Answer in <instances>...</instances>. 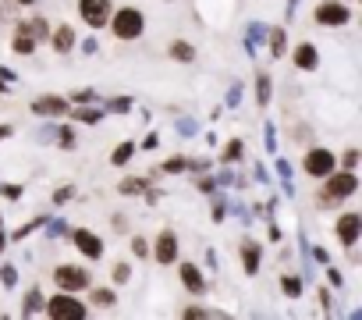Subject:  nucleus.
<instances>
[{"mask_svg": "<svg viewBox=\"0 0 362 320\" xmlns=\"http://www.w3.org/2000/svg\"><path fill=\"white\" fill-rule=\"evenodd\" d=\"M110 33L117 36V40H124V43H132V40H139L142 36V29H146V18H142V11L139 8H117V11H110Z\"/></svg>", "mask_w": 362, "mask_h": 320, "instance_id": "obj_1", "label": "nucleus"}, {"mask_svg": "<svg viewBox=\"0 0 362 320\" xmlns=\"http://www.w3.org/2000/svg\"><path fill=\"white\" fill-rule=\"evenodd\" d=\"M43 313L50 320H82L89 309H86L82 299H75V292H57V295H50L43 302Z\"/></svg>", "mask_w": 362, "mask_h": 320, "instance_id": "obj_2", "label": "nucleus"}, {"mask_svg": "<svg viewBox=\"0 0 362 320\" xmlns=\"http://www.w3.org/2000/svg\"><path fill=\"white\" fill-rule=\"evenodd\" d=\"M313 18H316V25H323V29H341V25L351 22V8L344 4V0H323V4H316Z\"/></svg>", "mask_w": 362, "mask_h": 320, "instance_id": "obj_3", "label": "nucleus"}, {"mask_svg": "<svg viewBox=\"0 0 362 320\" xmlns=\"http://www.w3.org/2000/svg\"><path fill=\"white\" fill-rule=\"evenodd\" d=\"M323 182H327V185H323V193H327L330 200H337V203L358 193V175H355V171H344V168H341V171L334 168Z\"/></svg>", "mask_w": 362, "mask_h": 320, "instance_id": "obj_4", "label": "nucleus"}, {"mask_svg": "<svg viewBox=\"0 0 362 320\" xmlns=\"http://www.w3.org/2000/svg\"><path fill=\"white\" fill-rule=\"evenodd\" d=\"M302 168H305L309 178H327V175L337 168V156H334L330 149H323V146H313V149L305 153V160H302Z\"/></svg>", "mask_w": 362, "mask_h": 320, "instance_id": "obj_5", "label": "nucleus"}, {"mask_svg": "<svg viewBox=\"0 0 362 320\" xmlns=\"http://www.w3.org/2000/svg\"><path fill=\"white\" fill-rule=\"evenodd\" d=\"M114 11V0H78V15L89 29H107Z\"/></svg>", "mask_w": 362, "mask_h": 320, "instance_id": "obj_6", "label": "nucleus"}, {"mask_svg": "<svg viewBox=\"0 0 362 320\" xmlns=\"http://www.w3.org/2000/svg\"><path fill=\"white\" fill-rule=\"evenodd\" d=\"M334 232H337V242H341L344 249H355V242H358V235H362V214H358V210H344V214L337 217Z\"/></svg>", "mask_w": 362, "mask_h": 320, "instance_id": "obj_7", "label": "nucleus"}, {"mask_svg": "<svg viewBox=\"0 0 362 320\" xmlns=\"http://www.w3.org/2000/svg\"><path fill=\"white\" fill-rule=\"evenodd\" d=\"M54 281L61 292H82V288H89V270H82L75 263H61L54 270Z\"/></svg>", "mask_w": 362, "mask_h": 320, "instance_id": "obj_8", "label": "nucleus"}, {"mask_svg": "<svg viewBox=\"0 0 362 320\" xmlns=\"http://www.w3.org/2000/svg\"><path fill=\"white\" fill-rule=\"evenodd\" d=\"M71 246H75L86 260H100V256H103V239H100L96 232H89V228H75V232H71Z\"/></svg>", "mask_w": 362, "mask_h": 320, "instance_id": "obj_9", "label": "nucleus"}, {"mask_svg": "<svg viewBox=\"0 0 362 320\" xmlns=\"http://www.w3.org/2000/svg\"><path fill=\"white\" fill-rule=\"evenodd\" d=\"M153 260L156 263H174L177 260V235L170 232V228H163L160 235H156V246H153Z\"/></svg>", "mask_w": 362, "mask_h": 320, "instance_id": "obj_10", "label": "nucleus"}, {"mask_svg": "<svg viewBox=\"0 0 362 320\" xmlns=\"http://www.w3.org/2000/svg\"><path fill=\"white\" fill-rule=\"evenodd\" d=\"M177 278H181V285H185L192 295H203V292H206V278H203V270H199L192 260L177 267Z\"/></svg>", "mask_w": 362, "mask_h": 320, "instance_id": "obj_11", "label": "nucleus"}, {"mask_svg": "<svg viewBox=\"0 0 362 320\" xmlns=\"http://www.w3.org/2000/svg\"><path fill=\"white\" fill-rule=\"evenodd\" d=\"M33 110L43 114V118H61V114L71 110V103L64 96H40V100H33Z\"/></svg>", "mask_w": 362, "mask_h": 320, "instance_id": "obj_12", "label": "nucleus"}, {"mask_svg": "<svg viewBox=\"0 0 362 320\" xmlns=\"http://www.w3.org/2000/svg\"><path fill=\"white\" fill-rule=\"evenodd\" d=\"M291 61H295V68H298V72H316V64H320V54H316V47L305 40V43H298V47H295Z\"/></svg>", "mask_w": 362, "mask_h": 320, "instance_id": "obj_13", "label": "nucleus"}, {"mask_svg": "<svg viewBox=\"0 0 362 320\" xmlns=\"http://www.w3.org/2000/svg\"><path fill=\"white\" fill-rule=\"evenodd\" d=\"M238 253H242V267H245V274H249V278H252V274H259V263H263V249H259V242L245 239Z\"/></svg>", "mask_w": 362, "mask_h": 320, "instance_id": "obj_14", "label": "nucleus"}, {"mask_svg": "<svg viewBox=\"0 0 362 320\" xmlns=\"http://www.w3.org/2000/svg\"><path fill=\"white\" fill-rule=\"evenodd\" d=\"M47 43H50L57 54H71V50H75V29H71V25H57Z\"/></svg>", "mask_w": 362, "mask_h": 320, "instance_id": "obj_15", "label": "nucleus"}, {"mask_svg": "<svg viewBox=\"0 0 362 320\" xmlns=\"http://www.w3.org/2000/svg\"><path fill=\"white\" fill-rule=\"evenodd\" d=\"M22 25H25V33H29L36 43H47V40H50V22H47L43 15H33V18L22 22Z\"/></svg>", "mask_w": 362, "mask_h": 320, "instance_id": "obj_16", "label": "nucleus"}, {"mask_svg": "<svg viewBox=\"0 0 362 320\" xmlns=\"http://www.w3.org/2000/svg\"><path fill=\"white\" fill-rule=\"evenodd\" d=\"M36 47H40V43H36V40H33V36L25 33V25L18 22V29H15V43H11V50H15V54H36Z\"/></svg>", "mask_w": 362, "mask_h": 320, "instance_id": "obj_17", "label": "nucleus"}, {"mask_svg": "<svg viewBox=\"0 0 362 320\" xmlns=\"http://www.w3.org/2000/svg\"><path fill=\"white\" fill-rule=\"evenodd\" d=\"M170 57L181 61V64H192V61H196V47L185 43V40H174V43H170Z\"/></svg>", "mask_w": 362, "mask_h": 320, "instance_id": "obj_18", "label": "nucleus"}, {"mask_svg": "<svg viewBox=\"0 0 362 320\" xmlns=\"http://www.w3.org/2000/svg\"><path fill=\"white\" fill-rule=\"evenodd\" d=\"M267 40H270V54H274V57H284V54H288V36H284V29H267Z\"/></svg>", "mask_w": 362, "mask_h": 320, "instance_id": "obj_19", "label": "nucleus"}, {"mask_svg": "<svg viewBox=\"0 0 362 320\" xmlns=\"http://www.w3.org/2000/svg\"><path fill=\"white\" fill-rule=\"evenodd\" d=\"M43 292L40 288H29V295H25V302H22V316H33V313H43Z\"/></svg>", "mask_w": 362, "mask_h": 320, "instance_id": "obj_20", "label": "nucleus"}, {"mask_svg": "<svg viewBox=\"0 0 362 320\" xmlns=\"http://www.w3.org/2000/svg\"><path fill=\"white\" fill-rule=\"evenodd\" d=\"M100 118H103V107H86V103L75 107V121H82V125H96Z\"/></svg>", "mask_w": 362, "mask_h": 320, "instance_id": "obj_21", "label": "nucleus"}, {"mask_svg": "<svg viewBox=\"0 0 362 320\" xmlns=\"http://www.w3.org/2000/svg\"><path fill=\"white\" fill-rule=\"evenodd\" d=\"M93 306H100V309H110L114 302H117V292L114 288H93Z\"/></svg>", "mask_w": 362, "mask_h": 320, "instance_id": "obj_22", "label": "nucleus"}, {"mask_svg": "<svg viewBox=\"0 0 362 320\" xmlns=\"http://www.w3.org/2000/svg\"><path fill=\"white\" fill-rule=\"evenodd\" d=\"M135 156V142H121L114 153H110V164H117V168H124L128 164V160Z\"/></svg>", "mask_w": 362, "mask_h": 320, "instance_id": "obj_23", "label": "nucleus"}, {"mask_svg": "<svg viewBox=\"0 0 362 320\" xmlns=\"http://www.w3.org/2000/svg\"><path fill=\"white\" fill-rule=\"evenodd\" d=\"M256 103H259V107L270 103V75H267V72L256 75Z\"/></svg>", "mask_w": 362, "mask_h": 320, "instance_id": "obj_24", "label": "nucleus"}, {"mask_svg": "<svg viewBox=\"0 0 362 320\" xmlns=\"http://www.w3.org/2000/svg\"><path fill=\"white\" fill-rule=\"evenodd\" d=\"M281 292H284L288 299H298V295H302V278H298V274H284V278H281Z\"/></svg>", "mask_w": 362, "mask_h": 320, "instance_id": "obj_25", "label": "nucleus"}, {"mask_svg": "<svg viewBox=\"0 0 362 320\" xmlns=\"http://www.w3.org/2000/svg\"><path fill=\"white\" fill-rule=\"evenodd\" d=\"M242 153H245V142H242V139H231V142L224 146V156H221V160H224V164H235V160H242Z\"/></svg>", "mask_w": 362, "mask_h": 320, "instance_id": "obj_26", "label": "nucleus"}, {"mask_svg": "<svg viewBox=\"0 0 362 320\" xmlns=\"http://www.w3.org/2000/svg\"><path fill=\"white\" fill-rule=\"evenodd\" d=\"M160 171H163V175H181V171H189V156H170V160H163Z\"/></svg>", "mask_w": 362, "mask_h": 320, "instance_id": "obj_27", "label": "nucleus"}, {"mask_svg": "<svg viewBox=\"0 0 362 320\" xmlns=\"http://www.w3.org/2000/svg\"><path fill=\"white\" fill-rule=\"evenodd\" d=\"M181 316L192 320V316H224V309H210V306H185L181 309Z\"/></svg>", "mask_w": 362, "mask_h": 320, "instance_id": "obj_28", "label": "nucleus"}, {"mask_svg": "<svg viewBox=\"0 0 362 320\" xmlns=\"http://www.w3.org/2000/svg\"><path fill=\"white\" fill-rule=\"evenodd\" d=\"M117 189H121V196H142V189H146V178H124Z\"/></svg>", "mask_w": 362, "mask_h": 320, "instance_id": "obj_29", "label": "nucleus"}, {"mask_svg": "<svg viewBox=\"0 0 362 320\" xmlns=\"http://www.w3.org/2000/svg\"><path fill=\"white\" fill-rule=\"evenodd\" d=\"M358 156H362L358 149H344V153L337 156V168H344V171H355V168H358Z\"/></svg>", "mask_w": 362, "mask_h": 320, "instance_id": "obj_30", "label": "nucleus"}, {"mask_svg": "<svg viewBox=\"0 0 362 320\" xmlns=\"http://www.w3.org/2000/svg\"><path fill=\"white\" fill-rule=\"evenodd\" d=\"M107 110H114V114H124V110H132V100L128 96H114V100H103V114Z\"/></svg>", "mask_w": 362, "mask_h": 320, "instance_id": "obj_31", "label": "nucleus"}, {"mask_svg": "<svg viewBox=\"0 0 362 320\" xmlns=\"http://www.w3.org/2000/svg\"><path fill=\"white\" fill-rule=\"evenodd\" d=\"M263 36H267V29H263L259 22H252V25H249V33H245V47H249V54H252V47H256Z\"/></svg>", "mask_w": 362, "mask_h": 320, "instance_id": "obj_32", "label": "nucleus"}, {"mask_svg": "<svg viewBox=\"0 0 362 320\" xmlns=\"http://www.w3.org/2000/svg\"><path fill=\"white\" fill-rule=\"evenodd\" d=\"M0 281H4V288H15L18 285V270L11 263H4V267H0Z\"/></svg>", "mask_w": 362, "mask_h": 320, "instance_id": "obj_33", "label": "nucleus"}, {"mask_svg": "<svg viewBox=\"0 0 362 320\" xmlns=\"http://www.w3.org/2000/svg\"><path fill=\"white\" fill-rule=\"evenodd\" d=\"M71 100H75V103H93V100H96V89H75Z\"/></svg>", "mask_w": 362, "mask_h": 320, "instance_id": "obj_34", "label": "nucleus"}, {"mask_svg": "<svg viewBox=\"0 0 362 320\" xmlns=\"http://www.w3.org/2000/svg\"><path fill=\"white\" fill-rule=\"evenodd\" d=\"M128 278H132V267H128V263H114V281H117V285H124Z\"/></svg>", "mask_w": 362, "mask_h": 320, "instance_id": "obj_35", "label": "nucleus"}, {"mask_svg": "<svg viewBox=\"0 0 362 320\" xmlns=\"http://www.w3.org/2000/svg\"><path fill=\"white\" fill-rule=\"evenodd\" d=\"M132 249H135V256H149V246H146V239H132Z\"/></svg>", "mask_w": 362, "mask_h": 320, "instance_id": "obj_36", "label": "nucleus"}, {"mask_svg": "<svg viewBox=\"0 0 362 320\" xmlns=\"http://www.w3.org/2000/svg\"><path fill=\"white\" fill-rule=\"evenodd\" d=\"M0 193H4L8 200H22V185H0Z\"/></svg>", "mask_w": 362, "mask_h": 320, "instance_id": "obj_37", "label": "nucleus"}, {"mask_svg": "<svg viewBox=\"0 0 362 320\" xmlns=\"http://www.w3.org/2000/svg\"><path fill=\"white\" fill-rule=\"evenodd\" d=\"M224 217H228V203L217 200V203H214V221H224Z\"/></svg>", "mask_w": 362, "mask_h": 320, "instance_id": "obj_38", "label": "nucleus"}, {"mask_svg": "<svg viewBox=\"0 0 362 320\" xmlns=\"http://www.w3.org/2000/svg\"><path fill=\"white\" fill-rule=\"evenodd\" d=\"M327 281H330L334 288H341V285H344V278L337 274V267H330V270H327Z\"/></svg>", "mask_w": 362, "mask_h": 320, "instance_id": "obj_39", "label": "nucleus"}, {"mask_svg": "<svg viewBox=\"0 0 362 320\" xmlns=\"http://www.w3.org/2000/svg\"><path fill=\"white\" fill-rule=\"evenodd\" d=\"M156 142H160V135H156V132H149V135L142 139V149H156Z\"/></svg>", "mask_w": 362, "mask_h": 320, "instance_id": "obj_40", "label": "nucleus"}, {"mask_svg": "<svg viewBox=\"0 0 362 320\" xmlns=\"http://www.w3.org/2000/svg\"><path fill=\"white\" fill-rule=\"evenodd\" d=\"M75 196V189H57V196H54V203H68Z\"/></svg>", "mask_w": 362, "mask_h": 320, "instance_id": "obj_41", "label": "nucleus"}, {"mask_svg": "<svg viewBox=\"0 0 362 320\" xmlns=\"http://www.w3.org/2000/svg\"><path fill=\"white\" fill-rule=\"evenodd\" d=\"M177 132H181V135H196V121H181Z\"/></svg>", "mask_w": 362, "mask_h": 320, "instance_id": "obj_42", "label": "nucleus"}, {"mask_svg": "<svg viewBox=\"0 0 362 320\" xmlns=\"http://www.w3.org/2000/svg\"><path fill=\"white\" fill-rule=\"evenodd\" d=\"M214 189H217L214 178H199V193H214Z\"/></svg>", "mask_w": 362, "mask_h": 320, "instance_id": "obj_43", "label": "nucleus"}, {"mask_svg": "<svg viewBox=\"0 0 362 320\" xmlns=\"http://www.w3.org/2000/svg\"><path fill=\"white\" fill-rule=\"evenodd\" d=\"M238 96H242V89H238V86H235V89H231V93H228V107H238Z\"/></svg>", "mask_w": 362, "mask_h": 320, "instance_id": "obj_44", "label": "nucleus"}, {"mask_svg": "<svg viewBox=\"0 0 362 320\" xmlns=\"http://www.w3.org/2000/svg\"><path fill=\"white\" fill-rule=\"evenodd\" d=\"M274 146H277V139H274V125H267V149L274 153Z\"/></svg>", "mask_w": 362, "mask_h": 320, "instance_id": "obj_45", "label": "nucleus"}, {"mask_svg": "<svg viewBox=\"0 0 362 320\" xmlns=\"http://www.w3.org/2000/svg\"><path fill=\"white\" fill-rule=\"evenodd\" d=\"M320 302H323V313H330V292L320 288Z\"/></svg>", "mask_w": 362, "mask_h": 320, "instance_id": "obj_46", "label": "nucleus"}, {"mask_svg": "<svg viewBox=\"0 0 362 320\" xmlns=\"http://www.w3.org/2000/svg\"><path fill=\"white\" fill-rule=\"evenodd\" d=\"M281 239H284V232L277 224H270V242H281Z\"/></svg>", "mask_w": 362, "mask_h": 320, "instance_id": "obj_47", "label": "nucleus"}, {"mask_svg": "<svg viewBox=\"0 0 362 320\" xmlns=\"http://www.w3.org/2000/svg\"><path fill=\"white\" fill-rule=\"evenodd\" d=\"M0 79H4V82H15V72H11V68H0Z\"/></svg>", "mask_w": 362, "mask_h": 320, "instance_id": "obj_48", "label": "nucleus"}, {"mask_svg": "<svg viewBox=\"0 0 362 320\" xmlns=\"http://www.w3.org/2000/svg\"><path fill=\"white\" fill-rule=\"evenodd\" d=\"M8 135H11V128H8V125H0V139H8Z\"/></svg>", "mask_w": 362, "mask_h": 320, "instance_id": "obj_49", "label": "nucleus"}, {"mask_svg": "<svg viewBox=\"0 0 362 320\" xmlns=\"http://www.w3.org/2000/svg\"><path fill=\"white\" fill-rule=\"evenodd\" d=\"M15 4H25L29 8V4H36V0H15Z\"/></svg>", "mask_w": 362, "mask_h": 320, "instance_id": "obj_50", "label": "nucleus"}, {"mask_svg": "<svg viewBox=\"0 0 362 320\" xmlns=\"http://www.w3.org/2000/svg\"><path fill=\"white\" fill-rule=\"evenodd\" d=\"M4 246H8V242H4V232H0V249H4Z\"/></svg>", "mask_w": 362, "mask_h": 320, "instance_id": "obj_51", "label": "nucleus"}]
</instances>
